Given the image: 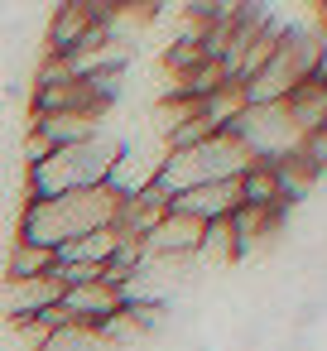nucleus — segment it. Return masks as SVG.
Masks as SVG:
<instances>
[{"instance_id":"nucleus-13","label":"nucleus","mask_w":327,"mask_h":351,"mask_svg":"<svg viewBox=\"0 0 327 351\" xmlns=\"http://www.w3.org/2000/svg\"><path fill=\"white\" fill-rule=\"evenodd\" d=\"M293 154L317 173V178H327V125H317V130H308V135H298V145H293Z\"/></svg>"},{"instance_id":"nucleus-9","label":"nucleus","mask_w":327,"mask_h":351,"mask_svg":"<svg viewBox=\"0 0 327 351\" xmlns=\"http://www.w3.org/2000/svg\"><path fill=\"white\" fill-rule=\"evenodd\" d=\"M169 207L183 212V217H197V221H226V217L241 207V183H236V178H226V183H202V188L173 197Z\"/></svg>"},{"instance_id":"nucleus-3","label":"nucleus","mask_w":327,"mask_h":351,"mask_svg":"<svg viewBox=\"0 0 327 351\" xmlns=\"http://www.w3.org/2000/svg\"><path fill=\"white\" fill-rule=\"evenodd\" d=\"M231 135L250 149L255 164H279V159H289L293 145H298V130H293V121H289L284 106H245V111L231 121Z\"/></svg>"},{"instance_id":"nucleus-5","label":"nucleus","mask_w":327,"mask_h":351,"mask_svg":"<svg viewBox=\"0 0 327 351\" xmlns=\"http://www.w3.org/2000/svg\"><path fill=\"white\" fill-rule=\"evenodd\" d=\"M58 308H63V317H68L73 327L97 332V327L111 322L125 303H121V289H111L106 279H92V284H73V289H63Z\"/></svg>"},{"instance_id":"nucleus-11","label":"nucleus","mask_w":327,"mask_h":351,"mask_svg":"<svg viewBox=\"0 0 327 351\" xmlns=\"http://www.w3.org/2000/svg\"><path fill=\"white\" fill-rule=\"evenodd\" d=\"M236 183H241V207H260V212H274V207H284L274 164H250V169H245Z\"/></svg>"},{"instance_id":"nucleus-2","label":"nucleus","mask_w":327,"mask_h":351,"mask_svg":"<svg viewBox=\"0 0 327 351\" xmlns=\"http://www.w3.org/2000/svg\"><path fill=\"white\" fill-rule=\"evenodd\" d=\"M121 135L116 130H101L82 145H68V149H53L49 159L29 164L25 169V197L29 202H49V197H63V193H82V188H101L121 159Z\"/></svg>"},{"instance_id":"nucleus-7","label":"nucleus","mask_w":327,"mask_h":351,"mask_svg":"<svg viewBox=\"0 0 327 351\" xmlns=\"http://www.w3.org/2000/svg\"><path fill=\"white\" fill-rule=\"evenodd\" d=\"M202 231H207V221L183 217V212H173V207H169V217L145 236V255H159V260H197Z\"/></svg>"},{"instance_id":"nucleus-14","label":"nucleus","mask_w":327,"mask_h":351,"mask_svg":"<svg viewBox=\"0 0 327 351\" xmlns=\"http://www.w3.org/2000/svg\"><path fill=\"white\" fill-rule=\"evenodd\" d=\"M317 25H322V39H327V10H322V15H317Z\"/></svg>"},{"instance_id":"nucleus-4","label":"nucleus","mask_w":327,"mask_h":351,"mask_svg":"<svg viewBox=\"0 0 327 351\" xmlns=\"http://www.w3.org/2000/svg\"><path fill=\"white\" fill-rule=\"evenodd\" d=\"M164 140L159 135H140V140H125L121 145V159H116V169H111V188L121 193V197H135V193H145V188H154V178H159V169H164Z\"/></svg>"},{"instance_id":"nucleus-8","label":"nucleus","mask_w":327,"mask_h":351,"mask_svg":"<svg viewBox=\"0 0 327 351\" xmlns=\"http://www.w3.org/2000/svg\"><path fill=\"white\" fill-rule=\"evenodd\" d=\"M63 298V284L53 274H34V279H5L0 289V308L10 313V322H25V317H44L49 308H58Z\"/></svg>"},{"instance_id":"nucleus-6","label":"nucleus","mask_w":327,"mask_h":351,"mask_svg":"<svg viewBox=\"0 0 327 351\" xmlns=\"http://www.w3.org/2000/svg\"><path fill=\"white\" fill-rule=\"evenodd\" d=\"M101 20V5H87V0H73V5H58L44 25V53H58V58H73L87 34L97 29Z\"/></svg>"},{"instance_id":"nucleus-12","label":"nucleus","mask_w":327,"mask_h":351,"mask_svg":"<svg viewBox=\"0 0 327 351\" xmlns=\"http://www.w3.org/2000/svg\"><path fill=\"white\" fill-rule=\"evenodd\" d=\"M53 265H58V255H53V250H44V245H34V241H25V236H15V241H10V250H5V279L53 274Z\"/></svg>"},{"instance_id":"nucleus-10","label":"nucleus","mask_w":327,"mask_h":351,"mask_svg":"<svg viewBox=\"0 0 327 351\" xmlns=\"http://www.w3.org/2000/svg\"><path fill=\"white\" fill-rule=\"evenodd\" d=\"M29 130H39L53 149H68V145H82V140H92V135H101L106 130V121H97V116H34V125Z\"/></svg>"},{"instance_id":"nucleus-1","label":"nucleus","mask_w":327,"mask_h":351,"mask_svg":"<svg viewBox=\"0 0 327 351\" xmlns=\"http://www.w3.org/2000/svg\"><path fill=\"white\" fill-rule=\"evenodd\" d=\"M116 212H121V193L111 183L82 188V193H63V197H49V202H29L25 197L15 236H25V241H34V245H44V250L58 255L63 245L92 236V231L116 226Z\"/></svg>"}]
</instances>
